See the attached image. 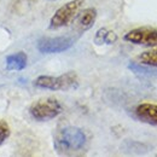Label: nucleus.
<instances>
[{
    "label": "nucleus",
    "mask_w": 157,
    "mask_h": 157,
    "mask_svg": "<svg viewBox=\"0 0 157 157\" xmlns=\"http://www.w3.org/2000/svg\"><path fill=\"white\" fill-rule=\"evenodd\" d=\"M87 138L78 127L69 126L60 129L55 138V149L59 155H73L82 150Z\"/></svg>",
    "instance_id": "nucleus-1"
},
{
    "label": "nucleus",
    "mask_w": 157,
    "mask_h": 157,
    "mask_svg": "<svg viewBox=\"0 0 157 157\" xmlns=\"http://www.w3.org/2000/svg\"><path fill=\"white\" fill-rule=\"evenodd\" d=\"M62 110L63 106L58 99L53 97H46L34 101L29 108V114L35 121L46 122L57 117L62 113Z\"/></svg>",
    "instance_id": "nucleus-2"
},
{
    "label": "nucleus",
    "mask_w": 157,
    "mask_h": 157,
    "mask_svg": "<svg viewBox=\"0 0 157 157\" xmlns=\"http://www.w3.org/2000/svg\"><path fill=\"white\" fill-rule=\"evenodd\" d=\"M78 75L74 71L62 74L59 76L40 75L34 80V85L39 88L50 91H65L78 86Z\"/></svg>",
    "instance_id": "nucleus-3"
},
{
    "label": "nucleus",
    "mask_w": 157,
    "mask_h": 157,
    "mask_svg": "<svg viewBox=\"0 0 157 157\" xmlns=\"http://www.w3.org/2000/svg\"><path fill=\"white\" fill-rule=\"evenodd\" d=\"M83 1L85 0H71L65 5L60 6L53 13L52 18L50 21V29H59L62 27L68 25L76 16Z\"/></svg>",
    "instance_id": "nucleus-4"
},
{
    "label": "nucleus",
    "mask_w": 157,
    "mask_h": 157,
    "mask_svg": "<svg viewBox=\"0 0 157 157\" xmlns=\"http://www.w3.org/2000/svg\"><path fill=\"white\" fill-rule=\"evenodd\" d=\"M74 44V39L69 36H57V38H42L38 41V50L41 53L51 55L60 53L69 50Z\"/></svg>",
    "instance_id": "nucleus-5"
},
{
    "label": "nucleus",
    "mask_w": 157,
    "mask_h": 157,
    "mask_svg": "<svg viewBox=\"0 0 157 157\" xmlns=\"http://www.w3.org/2000/svg\"><path fill=\"white\" fill-rule=\"evenodd\" d=\"M123 39L128 42L136 44V45H143V46H150L155 47L157 46V29L154 28H137L131 32H128Z\"/></svg>",
    "instance_id": "nucleus-6"
},
{
    "label": "nucleus",
    "mask_w": 157,
    "mask_h": 157,
    "mask_svg": "<svg viewBox=\"0 0 157 157\" xmlns=\"http://www.w3.org/2000/svg\"><path fill=\"white\" fill-rule=\"evenodd\" d=\"M137 117L149 124L157 126V104L152 103H141L136 108Z\"/></svg>",
    "instance_id": "nucleus-7"
},
{
    "label": "nucleus",
    "mask_w": 157,
    "mask_h": 157,
    "mask_svg": "<svg viewBox=\"0 0 157 157\" xmlns=\"http://www.w3.org/2000/svg\"><path fill=\"white\" fill-rule=\"evenodd\" d=\"M96 18H97L96 9L93 7L85 9L83 11L78 13V18H76V28L80 32H86L92 28V25L96 22Z\"/></svg>",
    "instance_id": "nucleus-8"
},
{
    "label": "nucleus",
    "mask_w": 157,
    "mask_h": 157,
    "mask_svg": "<svg viewBox=\"0 0 157 157\" xmlns=\"http://www.w3.org/2000/svg\"><path fill=\"white\" fill-rule=\"evenodd\" d=\"M28 57L24 52L9 55L5 59V67L10 71H21L27 67Z\"/></svg>",
    "instance_id": "nucleus-9"
},
{
    "label": "nucleus",
    "mask_w": 157,
    "mask_h": 157,
    "mask_svg": "<svg viewBox=\"0 0 157 157\" xmlns=\"http://www.w3.org/2000/svg\"><path fill=\"white\" fill-rule=\"evenodd\" d=\"M138 60L144 65L157 68V48L140 53L139 57H138Z\"/></svg>",
    "instance_id": "nucleus-10"
},
{
    "label": "nucleus",
    "mask_w": 157,
    "mask_h": 157,
    "mask_svg": "<svg viewBox=\"0 0 157 157\" xmlns=\"http://www.w3.org/2000/svg\"><path fill=\"white\" fill-rule=\"evenodd\" d=\"M10 134H11L10 126L7 124L6 121L0 120V145H2L5 143V140L10 137Z\"/></svg>",
    "instance_id": "nucleus-11"
},
{
    "label": "nucleus",
    "mask_w": 157,
    "mask_h": 157,
    "mask_svg": "<svg viewBox=\"0 0 157 157\" xmlns=\"http://www.w3.org/2000/svg\"><path fill=\"white\" fill-rule=\"evenodd\" d=\"M106 33H108V29H105V28L99 29L98 32H97L96 38H94V42H96L97 45H103V44H105V36H106Z\"/></svg>",
    "instance_id": "nucleus-12"
},
{
    "label": "nucleus",
    "mask_w": 157,
    "mask_h": 157,
    "mask_svg": "<svg viewBox=\"0 0 157 157\" xmlns=\"http://www.w3.org/2000/svg\"><path fill=\"white\" fill-rule=\"evenodd\" d=\"M117 39V36H116V34L114 33V32H109L108 30V33H106V36H105V44H108V45H111L113 42H115Z\"/></svg>",
    "instance_id": "nucleus-13"
},
{
    "label": "nucleus",
    "mask_w": 157,
    "mask_h": 157,
    "mask_svg": "<svg viewBox=\"0 0 157 157\" xmlns=\"http://www.w3.org/2000/svg\"><path fill=\"white\" fill-rule=\"evenodd\" d=\"M48 1H56V0H48Z\"/></svg>",
    "instance_id": "nucleus-14"
}]
</instances>
